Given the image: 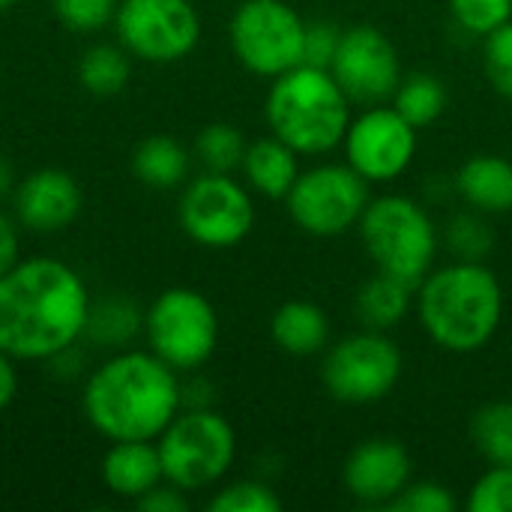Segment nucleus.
<instances>
[{"label": "nucleus", "instance_id": "obj_9", "mask_svg": "<svg viewBox=\"0 0 512 512\" xmlns=\"http://www.w3.org/2000/svg\"><path fill=\"white\" fill-rule=\"evenodd\" d=\"M147 339L159 360L177 372L198 369L219 342V318L210 300L192 288H171L147 312Z\"/></svg>", "mask_w": 512, "mask_h": 512}, {"label": "nucleus", "instance_id": "obj_32", "mask_svg": "<svg viewBox=\"0 0 512 512\" xmlns=\"http://www.w3.org/2000/svg\"><path fill=\"white\" fill-rule=\"evenodd\" d=\"M390 512H453L456 510V498L447 486L432 483V480H420V483H408L390 504Z\"/></svg>", "mask_w": 512, "mask_h": 512}, {"label": "nucleus", "instance_id": "obj_21", "mask_svg": "<svg viewBox=\"0 0 512 512\" xmlns=\"http://www.w3.org/2000/svg\"><path fill=\"white\" fill-rule=\"evenodd\" d=\"M414 291H417L414 285L378 270L357 291V318L363 321L366 330L387 333L390 327L402 324L405 315L411 312V300H414L411 294Z\"/></svg>", "mask_w": 512, "mask_h": 512}, {"label": "nucleus", "instance_id": "obj_6", "mask_svg": "<svg viewBox=\"0 0 512 512\" xmlns=\"http://www.w3.org/2000/svg\"><path fill=\"white\" fill-rule=\"evenodd\" d=\"M156 447L165 480L183 492H195L228 474L237 453V438L225 417L213 411H189L168 423Z\"/></svg>", "mask_w": 512, "mask_h": 512}, {"label": "nucleus", "instance_id": "obj_18", "mask_svg": "<svg viewBox=\"0 0 512 512\" xmlns=\"http://www.w3.org/2000/svg\"><path fill=\"white\" fill-rule=\"evenodd\" d=\"M456 189L480 213H510L512 162L495 153H477L459 168Z\"/></svg>", "mask_w": 512, "mask_h": 512}, {"label": "nucleus", "instance_id": "obj_31", "mask_svg": "<svg viewBox=\"0 0 512 512\" xmlns=\"http://www.w3.org/2000/svg\"><path fill=\"white\" fill-rule=\"evenodd\" d=\"M471 512H512V468L492 465L471 489Z\"/></svg>", "mask_w": 512, "mask_h": 512}, {"label": "nucleus", "instance_id": "obj_19", "mask_svg": "<svg viewBox=\"0 0 512 512\" xmlns=\"http://www.w3.org/2000/svg\"><path fill=\"white\" fill-rule=\"evenodd\" d=\"M273 342L291 357L321 354L330 339V321L321 306L309 300H288L276 309L270 321Z\"/></svg>", "mask_w": 512, "mask_h": 512}, {"label": "nucleus", "instance_id": "obj_39", "mask_svg": "<svg viewBox=\"0 0 512 512\" xmlns=\"http://www.w3.org/2000/svg\"><path fill=\"white\" fill-rule=\"evenodd\" d=\"M12 177H15V174H12V165L0 156V198L12 189Z\"/></svg>", "mask_w": 512, "mask_h": 512}, {"label": "nucleus", "instance_id": "obj_17", "mask_svg": "<svg viewBox=\"0 0 512 512\" xmlns=\"http://www.w3.org/2000/svg\"><path fill=\"white\" fill-rule=\"evenodd\" d=\"M162 477L165 471H162L159 447H153L150 441H114V447L102 462V480L120 498L138 501L144 492L159 486Z\"/></svg>", "mask_w": 512, "mask_h": 512}, {"label": "nucleus", "instance_id": "obj_24", "mask_svg": "<svg viewBox=\"0 0 512 512\" xmlns=\"http://www.w3.org/2000/svg\"><path fill=\"white\" fill-rule=\"evenodd\" d=\"M471 438L489 465L512 468V402L483 405L471 420Z\"/></svg>", "mask_w": 512, "mask_h": 512}, {"label": "nucleus", "instance_id": "obj_12", "mask_svg": "<svg viewBox=\"0 0 512 512\" xmlns=\"http://www.w3.org/2000/svg\"><path fill=\"white\" fill-rule=\"evenodd\" d=\"M180 225L195 243L228 249L249 237L255 204L237 180L210 171L186 186L180 198Z\"/></svg>", "mask_w": 512, "mask_h": 512}, {"label": "nucleus", "instance_id": "obj_8", "mask_svg": "<svg viewBox=\"0 0 512 512\" xmlns=\"http://www.w3.org/2000/svg\"><path fill=\"white\" fill-rule=\"evenodd\" d=\"M402 378V351L381 330H363L336 342L324 354L321 381L336 402H381Z\"/></svg>", "mask_w": 512, "mask_h": 512}, {"label": "nucleus", "instance_id": "obj_33", "mask_svg": "<svg viewBox=\"0 0 512 512\" xmlns=\"http://www.w3.org/2000/svg\"><path fill=\"white\" fill-rule=\"evenodd\" d=\"M57 18L78 33H90L105 27L117 15V0H51Z\"/></svg>", "mask_w": 512, "mask_h": 512}, {"label": "nucleus", "instance_id": "obj_35", "mask_svg": "<svg viewBox=\"0 0 512 512\" xmlns=\"http://www.w3.org/2000/svg\"><path fill=\"white\" fill-rule=\"evenodd\" d=\"M342 33L333 21H312L306 24V42H303V63L306 66H318V69H330L336 51H339V42H342Z\"/></svg>", "mask_w": 512, "mask_h": 512}, {"label": "nucleus", "instance_id": "obj_29", "mask_svg": "<svg viewBox=\"0 0 512 512\" xmlns=\"http://www.w3.org/2000/svg\"><path fill=\"white\" fill-rule=\"evenodd\" d=\"M282 501L276 498L273 489H267L264 483H234L228 489H222L213 501L210 512H279Z\"/></svg>", "mask_w": 512, "mask_h": 512}, {"label": "nucleus", "instance_id": "obj_1", "mask_svg": "<svg viewBox=\"0 0 512 512\" xmlns=\"http://www.w3.org/2000/svg\"><path fill=\"white\" fill-rule=\"evenodd\" d=\"M90 294L81 276L54 258H30L0 276V351L51 360L87 330Z\"/></svg>", "mask_w": 512, "mask_h": 512}, {"label": "nucleus", "instance_id": "obj_3", "mask_svg": "<svg viewBox=\"0 0 512 512\" xmlns=\"http://www.w3.org/2000/svg\"><path fill=\"white\" fill-rule=\"evenodd\" d=\"M420 321L435 345L453 354L486 348L504 315V291L480 261H456L420 282Z\"/></svg>", "mask_w": 512, "mask_h": 512}, {"label": "nucleus", "instance_id": "obj_7", "mask_svg": "<svg viewBox=\"0 0 512 512\" xmlns=\"http://www.w3.org/2000/svg\"><path fill=\"white\" fill-rule=\"evenodd\" d=\"M306 21L285 0H243L231 18V48L237 60L264 78H276L303 63Z\"/></svg>", "mask_w": 512, "mask_h": 512}, {"label": "nucleus", "instance_id": "obj_30", "mask_svg": "<svg viewBox=\"0 0 512 512\" xmlns=\"http://www.w3.org/2000/svg\"><path fill=\"white\" fill-rule=\"evenodd\" d=\"M483 66L492 87L512 102V18L486 36Z\"/></svg>", "mask_w": 512, "mask_h": 512}, {"label": "nucleus", "instance_id": "obj_22", "mask_svg": "<svg viewBox=\"0 0 512 512\" xmlns=\"http://www.w3.org/2000/svg\"><path fill=\"white\" fill-rule=\"evenodd\" d=\"M132 171L141 183L153 189H174L189 174V153L171 135H153L135 147Z\"/></svg>", "mask_w": 512, "mask_h": 512}, {"label": "nucleus", "instance_id": "obj_28", "mask_svg": "<svg viewBox=\"0 0 512 512\" xmlns=\"http://www.w3.org/2000/svg\"><path fill=\"white\" fill-rule=\"evenodd\" d=\"M450 12L462 30L486 39L512 18V0H450Z\"/></svg>", "mask_w": 512, "mask_h": 512}, {"label": "nucleus", "instance_id": "obj_4", "mask_svg": "<svg viewBox=\"0 0 512 512\" xmlns=\"http://www.w3.org/2000/svg\"><path fill=\"white\" fill-rule=\"evenodd\" d=\"M264 111L273 135L300 156L336 150L351 123V99L336 84L330 69L306 63L273 78Z\"/></svg>", "mask_w": 512, "mask_h": 512}, {"label": "nucleus", "instance_id": "obj_13", "mask_svg": "<svg viewBox=\"0 0 512 512\" xmlns=\"http://www.w3.org/2000/svg\"><path fill=\"white\" fill-rule=\"evenodd\" d=\"M330 75L357 105H387L399 84V51L387 33L372 24H357L342 33L339 51L330 63Z\"/></svg>", "mask_w": 512, "mask_h": 512}, {"label": "nucleus", "instance_id": "obj_16", "mask_svg": "<svg viewBox=\"0 0 512 512\" xmlns=\"http://www.w3.org/2000/svg\"><path fill=\"white\" fill-rule=\"evenodd\" d=\"M81 210V189L60 168L33 171L15 192V213L30 231H60Z\"/></svg>", "mask_w": 512, "mask_h": 512}, {"label": "nucleus", "instance_id": "obj_11", "mask_svg": "<svg viewBox=\"0 0 512 512\" xmlns=\"http://www.w3.org/2000/svg\"><path fill=\"white\" fill-rule=\"evenodd\" d=\"M114 21L120 42L150 63L183 60L201 39V18L192 0H123Z\"/></svg>", "mask_w": 512, "mask_h": 512}, {"label": "nucleus", "instance_id": "obj_23", "mask_svg": "<svg viewBox=\"0 0 512 512\" xmlns=\"http://www.w3.org/2000/svg\"><path fill=\"white\" fill-rule=\"evenodd\" d=\"M393 108L414 129L432 126L447 108V87L432 72H414V75L402 78V84H399V90L393 96Z\"/></svg>", "mask_w": 512, "mask_h": 512}, {"label": "nucleus", "instance_id": "obj_10", "mask_svg": "<svg viewBox=\"0 0 512 512\" xmlns=\"http://www.w3.org/2000/svg\"><path fill=\"white\" fill-rule=\"evenodd\" d=\"M369 201V180L351 165H318L300 174L285 198L297 228L312 237H339L360 225Z\"/></svg>", "mask_w": 512, "mask_h": 512}, {"label": "nucleus", "instance_id": "obj_36", "mask_svg": "<svg viewBox=\"0 0 512 512\" xmlns=\"http://www.w3.org/2000/svg\"><path fill=\"white\" fill-rule=\"evenodd\" d=\"M138 510L141 512H186L189 501L183 498V489H177L171 483V489L165 486H153L150 492H144L138 498Z\"/></svg>", "mask_w": 512, "mask_h": 512}, {"label": "nucleus", "instance_id": "obj_40", "mask_svg": "<svg viewBox=\"0 0 512 512\" xmlns=\"http://www.w3.org/2000/svg\"><path fill=\"white\" fill-rule=\"evenodd\" d=\"M18 0H0V9H9V6H15Z\"/></svg>", "mask_w": 512, "mask_h": 512}, {"label": "nucleus", "instance_id": "obj_27", "mask_svg": "<svg viewBox=\"0 0 512 512\" xmlns=\"http://www.w3.org/2000/svg\"><path fill=\"white\" fill-rule=\"evenodd\" d=\"M141 327V318L135 312V306L129 303H102V306H90V318H87V330L96 342L102 345H123L129 342Z\"/></svg>", "mask_w": 512, "mask_h": 512}, {"label": "nucleus", "instance_id": "obj_37", "mask_svg": "<svg viewBox=\"0 0 512 512\" xmlns=\"http://www.w3.org/2000/svg\"><path fill=\"white\" fill-rule=\"evenodd\" d=\"M18 264V234L15 225L0 213V276Z\"/></svg>", "mask_w": 512, "mask_h": 512}, {"label": "nucleus", "instance_id": "obj_5", "mask_svg": "<svg viewBox=\"0 0 512 512\" xmlns=\"http://www.w3.org/2000/svg\"><path fill=\"white\" fill-rule=\"evenodd\" d=\"M360 237L372 264L414 288L432 273L438 255V231L429 213L408 195H384L369 201L360 216Z\"/></svg>", "mask_w": 512, "mask_h": 512}, {"label": "nucleus", "instance_id": "obj_38", "mask_svg": "<svg viewBox=\"0 0 512 512\" xmlns=\"http://www.w3.org/2000/svg\"><path fill=\"white\" fill-rule=\"evenodd\" d=\"M15 390H18V375L9 363V354L0 351V411H6V405L15 399Z\"/></svg>", "mask_w": 512, "mask_h": 512}, {"label": "nucleus", "instance_id": "obj_25", "mask_svg": "<svg viewBox=\"0 0 512 512\" xmlns=\"http://www.w3.org/2000/svg\"><path fill=\"white\" fill-rule=\"evenodd\" d=\"M81 84L96 93V96H111L120 93L129 81V60L120 48L114 45H93L78 66Z\"/></svg>", "mask_w": 512, "mask_h": 512}, {"label": "nucleus", "instance_id": "obj_14", "mask_svg": "<svg viewBox=\"0 0 512 512\" xmlns=\"http://www.w3.org/2000/svg\"><path fill=\"white\" fill-rule=\"evenodd\" d=\"M348 165L369 183L396 180L417 153V129L393 105H369L345 132Z\"/></svg>", "mask_w": 512, "mask_h": 512}, {"label": "nucleus", "instance_id": "obj_34", "mask_svg": "<svg viewBox=\"0 0 512 512\" xmlns=\"http://www.w3.org/2000/svg\"><path fill=\"white\" fill-rule=\"evenodd\" d=\"M447 240L459 261H480L486 252H492V231L477 216H456L450 222Z\"/></svg>", "mask_w": 512, "mask_h": 512}, {"label": "nucleus", "instance_id": "obj_15", "mask_svg": "<svg viewBox=\"0 0 512 512\" xmlns=\"http://www.w3.org/2000/svg\"><path fill=\"white\" fill-rule=\"evenodd\" d=\"M345 489L360 504L387 507L411 483V456L393 438H372L351 450L345 471Z\"/></svg>", "mask_w": 512, "mask_h": 512}, {"label": "nucleus", "instance_id": "obj_26", "mask_svg": "<svg viewBox=\"0 0 512 512\" xmlns=\"http://www.w3.org/2000/svg\"><path fill=\"white\" fill-rule=\"evenodd\" d=\"M195 153L198 159L207 165V171L216 174H231L234 168L243 165L246 156V138L237 126L231 123H210L201 129L198 141H195Z\"/></svg>", "mask_w": 512, "mask_h": 512}, {"label": "nucleus", "instance_id": "obj_2", "mask_svg": "<svg viewBox=\"0 0 512 512\" xmlns=\"http://www.w3.org/2000/svg\"><path fill=\"white\" fill-rule=\"evenodd\" d=\"M174 372L177 369L156 354H117L87 381V420L111 441L159 438L180 411V384Z\"/></svg>", "mask_w": 512, "mask_h": 512}, {"label": "nucleus", "instance_id": "obj_20", "mask_svg": "<svg viewBox=\"0 0 512 512\" xmlns=\"http://www.w3.org/2000/svg\"><path fill=\"white\" fill-rule=\"evenodd\" d=\"M297 150L288 147L282 138H261L255 144L246 147L243 156V171L246 180L252 183V189H258L267 198H288L291 186L300 177V165H297Z\"/></svg>", "mask_w": 512, "mask_h": 512}]
</instances>
